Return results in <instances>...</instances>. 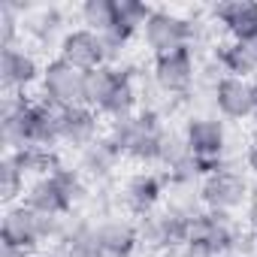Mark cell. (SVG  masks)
<instances>
[{"label": "cell", "mask_w": 257, "mask_h": 257, "mask_svg": "<svg viewBox=\"0 0 257 257\" xmlns=\"http://www.w3.org/2000/svg\"><path fill=\"white\" fill-rule=\"evenodd\" d=\"M40 40H52L61 28H64V13L61 10H55V7H49V10H40L34 19H31V25H28Z\"/></svg>", "instance_id": "cell-28"}, {"label": "cell", "mask_w": 257, "mask_h": 257, "mask_svg": "<svg viewBox=\"0 0 257 257\" xmlns=\"http://www.w3.org/2000/svg\"><path fill=\"white\" fill-rule=\"evenodd\" d=\"M13 158H16V164L22 167V173H25V179H46V176H52L55 170H61V161H58V155H55V149H40V146H25V149H19V152H10Z\"/></svg>", "instance_id": "cell-22"}, {"label": "cell", "mask_w": 257, "mask_h": 257, "mask_svg": "<svg viewBox=\"0 0 257 257\" xmlns=\"http://www.w3.org/2000/svg\"><path fill=\"white\" fill-rule=\"evenodd\" d=\"M25 185H28V179H25L22 167H19L16 158L7 152L4 161H0V197H4V203H7V206H16V200L25 197V191H28Z\"/></svg>", "instance_id": "cell-26"}, {"label": "cell", "mask_w": 257, "mask_h": 257, "mask_svg": "<svg viewBox=\"0 0 257 257\" xmlns=\"http://www.w3.org/2000/svg\"><path fill=\"white\" fill-rule=\"evenodd\" d=\"M152 13L155 10L149 4H140V0H115V25L134 31V34L146 28V22H149Z\"/></svg>", "instance_id": "cell-27"}, {"label": "cell", "mask_w": 257, "mask_h": 257, "mask_svg": "<svg viewBox=\"0 0 257 257\" xmlns=\"http://www.w3.org/2000/svg\"><path fill=\"white\" fill-rule=\"evenodd\" d=\"M88 194V185H85V176L79 170H70V167H61L55 170L52 176L46 179H37L28 185L22 203H28L31 209L43 212V215H55V218H64L73 206H79Z\"/></svg>", "instance_id": "cell-2"}, {"label": "cell", "mask_w": 257, "mask_h": 257, "mask_svg": "<svg viewBox=\"0 0 257 257\" xmlns=\"http://www.w3.org/2000/svg\"><path fill=\"white\" fill-rule=\"evenodd\" d=\"M200 200H203V209L233 215L242 206H248V200H251V182L242 173L230 170V167H218V170H212L200 182Z\"/></svg>", "instance_id": "cell-4"}, {"label": "cell", "mask_w": 257, "mask_h": 257, "mask_svg": "<svg viewBox=\"0 0 257 257\" xmlns=\"http://www.w3.org/2000/svg\"><path fill=\"white\" fill-rule=\"evenodd\" d=\"M245 167L251 170V176H257V140H251L245 149Z\"/></svg>", "instance_id": "cell-30"}, {"label": "cell", "mask_w": 257, "mask_h": 257, "mask_svg": "<svg viewBox=\"0 0 257 257\" xmlns=\"http://www.w3.org/2000/svg\"><path fill=\"white\" fill-rule=\"evenodd\" d=\"M167 188H164V176L152 173V170H143V173H134L131 179L124 182V206L131 209L137 218H146L152 212H158L161 200H164Z\"/></svg>", "instance_id": "cell-14"}, {"label": "cell", "mask_w": 257, "mask_h": 257, "mask_svg": "<svg viewBox=\"0 0 257 257\" xmlns=\"http://www.w3.org/2000/svg\"><path fill=\"white\" fill-rule=\"evenodd\" d=\"M103 257H137L134 251H103Z\"/></svg>", "instance_id": "cell-31"}, {"label": "cell", "mask_w": 257, "mask_h": 257, "mask_svg": "<svg viewBox=\"0 0 257 257\" xmlns=\"http://www.w3.org/2000/svg\"><path fill=\"white\" fill-rule=\"evenodd\" d=\"M188 224L191 221L173 215L170 209L152 212L140 218V245L152 251H182L188 242Z\"/></svg>", "instance_id": "cell-9"}, {"label": "cell", "mask_w": 257, "mask_h": 257, "mask_svg": "<svg viewBox=\"0 0 257 257\" xmlns=\"http://www.w3.org/2000/svg\"><path fill=\"white\" fill-rule=\"evenodd\" d=\"M58 58L67 61V64H73V67H79L82 73H91V70L109 64L106 61L103 37L94 34V31H88V28H70V31H64V37L58 43Z\"/></svg>", "instance_id": "cell-12"}, {"label": "cell", "mask_w": 257, "mask_h": 257, "mask_svg": "<svg viewBox=\"0 0 257 257\" xmlns=\"http://www.w3.org/2000/svg\"><path fill=\"white\" fill-rule=\"evenodd\" d=\"M254 140H257V115H254Z\"/></svg>", "instance_id": "cell-33"}, {"label": "cell", "mask_w": 257, "mask_h": 257, "mask_svg": "<svg viewBox=\"0 0 257 257\" xmlns=\"http://www.w3.org/2000/svg\"><path fill=\"white\" fill-rule=\"evenodd\" d=\"M40 91H43V100L52 103L55 109L85 106V73L79 67L55 58V61H49L43 67Z\"/></svg>", "instance_id": "cell-5"}, {"label": "cell", "mask_w": 257, "mask_h": 257, "mask_svg": "<svg viewBox=\"0 0 257 257\" xmlns=\"http://www.w3.org/2000/svg\"><path fill=\"white\" fill-rule=\"evenodd\" d=\"M100 112H94L91 106H73L64 109L61 115V146L70 149H88L94 140H100Z\"/></svg>", "instance_id": "cell-15"}, {"label": "cell", "mask_w": 257, "mask_h": 257, "mask_svg": "<svg viewBox=\"0 0 257 257\" xmlns=\"http://www.w3.org/2000/svg\"><path fill=\"white\" fill-rule=\"evenodd\" d=\"M152 79H155L158 91L167 94V97H185V94H191V88L200 79L194 52L191 49H176V52H167V55H155Z\"/></svg>", "instance_id": "cell-6"}, {"label": "cell", "mask_w": 257, "mask_h": 257, "mask_svg": "<svg viewBox=\"0 0 257 257\" xmlns=\"http://www.w3.org/2000/svg\"><path fill=\"white\" fill-rule=\"evenodd\" d=\"M37 257H64V254H61V251H58V248H55V245H52V248H49V251H40V254H37Z\"/></svg>", "instance_id": "cell-32"}, {"label": "cell", "mask_w": 257, "mask_h": 257, "mask_svg": "<svg viewBox=\"0 0 257 257\" xmlns=\"http://www.w3.org/2000/svg\"><path fill=\"white\" fill-rule=\"evenodd\" d=\"M37 106L40 100H28L25 94H7L4 97V112H0V131L10 152H19L31 146L34 137V121H37Z\"/></svg>", "instance_id": "cell-10"}, {"label": "cell", "mask_w": 257, "mask_h": 257, "mask_svg": "<svg viewBox=\"0 0 257 257\" xmlns=\"http://www.w3.org/2000/svg\"><path fill=\"white\" fill-rule=\"evenodd\" d=\"M61 115H64V109H55L52 103L40 100L31 146H40V149H58L61 146Z\"/></svg>", "instance_id": "cell-23"}, {"label": "cell", "mask_w": 257, "mask_h": 257, "mask_svg": "<svg viewBox=\"0 0 257 257\" xmlns=\"http://www.w3.org/2000/svg\"><path fill=\"white\" fill-rule=\"evenodd\" d=\"M109 137L124 158H131L137 164H158L167 140V127L161 124V115L155 109H140L137 115L124 121H112Z\"/></svg>", "instance_id": "cell-1"}, {"label": "cell", "mask_w": 257, "mask_h": 257, "mask_svg": "<svg viewBox=\"0 0 257 257\" xmlns=\"http://www.w3.org/2000/svg\"><path fill=\"white\" fill-rule=\"evenodd\" d=\"M121 149L112 143V137L106 134V137H100V140H94L88 149H82L79 152V173L82 176H88V179H97V182H103V179H109L112 173H115V167L121 164Z\"/></svg>", "instance_id": "cell-17"}, {"label": "cell", "mask_w": 257, "mask_h": 257, "mask_svg": "<svg viewBox=\"0 0 257 257\" xmlns=\"http://www.w3.org/2000/svg\"><path fill=\"white\" fill-rule=\"evenodd\" d=\"M182 137L191 149V155H197L206 164H224V152H227V124L218 115H191L182 127Z\"/></svg>", "instance_id": "cell-7"}, {"label": "cell", "mask_w": 257, "mask_h": 257, "mask_svg": "<svg viewBox=\"0 0 257 257\" xmlns=\"http://www.w3.org/2000/svg\"><path fill=\"white\" fill-rule=\"evenodd\" d=\"M137 103H140L137 82H134V76H131V73H124L121 85H118V88H115V94L106 100V106L100 109V115H103V118H109V121H124V118L137 115Z\"/></svg>", "instance_id": "cell-24"}, {"label": "cell", "mask_w": 257, "mask_h": 257, "mask_svg": "<svg viewBox=\"0 0 257 257\" xmlns=\"http://www.w3.org/2000/svg\"><path fill=\"white\" fill-rule=\"evenodd\" d=\"M212 13H215V22L230 34V40L245 43L257 37V4L254 0H227V4H218Z\"/></svg>", "instance_id": "cell-16"}, {"label": "cell", "mask_w": 257, "mask_h": 257, "mask_svg": "<svg viewBox=\"0 0 257 257\" xmlns=\"http://www.w3.org/2000/svg\"><path fill=\"white\" fill-rule=\"evenodd\" d=\"M215 64L224 70V76H236V79H254L257 76V61L248 52L245 43H221L215 52Z\"/></svg>", "instance_id": "cell-21"}, {"label": "cell", "mask_w": 257, "mask_h": 257, "mask_svg": "<svg viewBox=\"0 0 257 257\" xmlns=\"http://www.w3.org/2000/svg\"><path fill=\"white\" fill-rule=\"evenodd\" d=\"M79 22L94 34H106L115 28V0H85L79 7Z\"/></svg>", "instance_id": "cell-25"}, {"label": "cell", "mask_w": 257, "mask_h": 257, "mask_svg": "<svg viewBox=\"0 0 257 257\" xmlns=\"http://www.w3.org/2000/svg\"><path fill=\"white\" fill-rule=\"evenodd\" d=\"M40 79H43V67L34 52H28L25 46L0 49V82H4L7 94H25Z\"/></svg>", "instance_id": "cell-13"}, {"label": "cell", "mask_w": 257, "mask_h": 257, "mask_svg": "<svg viewBox=\"0 0 257 257\" xmlns=\"http://www.w3.org/2000/svg\"><path fill=\"white\" fill-rule=\"evenodd\" d=\"M121 79H124V70H118L115 64H103V67L85 73V106L100 112L106 106V100L115 94V88L121 85Z\"/></svg>", "instance_id": "cell-20"}, {"label": "cell", "mask_w": 257, "mask_h": 257, "mask_svg": "<svg viewBox=\"0 0 257 257\" xmlns=\"http://www.w3.org/2000/svg\"><path fill=\"white\" fill-rule=\"evenodd\" d=\"M64 257H103V245L97 236V224L91 221H76L67 224L61 242L55 245Z\"/></svg>", "instance_id": "cell-18"}, {"label": "cell", "mask_w": 257, "mask_h": 257, "mask_svg": "<svg viewBox=\"0 0 257 257\" xmlns=\"http://www.w3.org/2000/svg\"><path fill=\"white\" fill-rule=\"evenodd\" d=\"M140 34H143L146 46L155 55H167V52H176V49H191L194 25L188 19L170 13V10H155Z\"/></svg>", "instance_id": "cell-8"}, {"label": "cell", "mask_w": 257, "mask_h": 257, "mask_svg": "<svg viewBox=\"0 0 257 257\" xmlns=\"http://www.w3.org/2000/svg\"><path fill=\"white\" fill-rule=\"evenodd\" d=\"M212 103H215L218 115L227 121L254 118L257 115V85H254V79L224 76L212 91Z\"/></svg>", "instance_id": "cell-11"}, {"label": "cell", "mask_w": 257, "mask_h": 257, "mask_svg": "<svg viewBox=\"0 0 257 257\" xmlns=\"http://www.w3.org/2000/svg\"><path fill=\"white\" fill-rule=\"evenodd\" d=\"M0 257H37L31 248H19V245H0Z\"/></svg>", "instance_id": "cell-29"}, {"label": "cell", "mask_w": 257, "mask_h": 257, "mask_svg": "<svg viewBox=\"0 0 257 257\" xmlns=\"http://www.w3.org/2000/svg\"><path fill=\"white\" fill-rule=\"evenodd\" d=\"M64 230H67L64 218L43 215V212L31 209L28 203L7 206L4 221H0V236H4L7 245H19V248H31V251H37L46 242L58 245L61 236H64Z\"/></svg>", "instance_id": "cell-3"}, {"label": "cell", "mask_w": 257, "mask_h": 257, "mask_svg": "<svg viewBox=\"0 0 257 257\" xmlns=\"http://www.w3.org/2000/svg\"><path fill=\"white\" fill-rule=\"evenodd\" d=\"M97 236H100L103 251H137V245H140V221L103 218V221H97Z\"/></svg>", "instance_id": "cell-19"}]
</instances>
